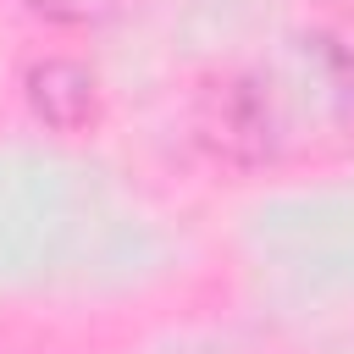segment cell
<instances>
[{
  "label": "cell",
  "instance_id": "obj_1",
  "mask_svg": "<svg viewBox=\"0 0 354 354\" xmlns=\"http://www.w3.org/2000/svg\"><path fill=\"white\" fill-rule=\"evenodd\" d=\"M199 133H205V144L227 166H260V160H271V149H277L271 83H260V77H227V83H216L205 94Z\"/></svg>",
  "mask_w": 354,
  "mask_h": 354
},
{
  "label": "cell",
  "instance_id": "obj_2",
  "mask_svg": "<svg viewBox=\"0 0 354 354\" xmlns=\"http://www.w3.org/2000/svg\"><path fill=\"white\" fill-rule=\"evenodd\" d=\"M28 105L55 133H88L100 122V83L77 61H39L28 66Z\"/></svg>",
  "mask_w": 354,
  "mask_h": 354
},
{
  "label": "cell",
  "instance_id": "obj_3",
  "mask_svg": "<svg viewBox=\"0 0 354 354\" xmlns=\"http://www.w3.org/2000/svg\"><path fill=\"white\" fill-rule=\"evenodd\" d=\"M17 6L44 17V22H61V28H100L122 11H133L138 0H17Z\"/></svg>",
  "mask_w": 354,
  "mask_h": 354
}]
</instances>
